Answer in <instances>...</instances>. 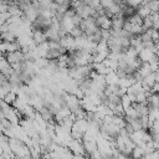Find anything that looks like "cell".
<instances>
[{"label":"cell","instance_id":"cell-1","mask_svg":"<svg viewBox=\"0 0 159 159\" xmlns=\"http://www.w3.org/2000/svg\"><path fill=\"white\" fill-rule=\"evenodd\" d=\"M5 60L7 61V63L15 65V63H20L25 61V56L21 51H16V52H10V53H5Z\"/></svg>","mask_w":159,"mask_h":159},{"label":"cell","instance_id":"cell-2","mask_svg":"<svg viewBox=\"0 0 159 159\" xmlns=\"http://www.w3.org/2000/svg\"><path fill=\"white\" fill-rule=\"evenodd\" d=\"M155 57H158L152 50H147V48H144V50H142L139 53H138V58L142 61V62H147V63H149L153 58H155Z\"/></svg>","mask_w":159,"mask_h":159},{"label":"cell","instance_id":"cell-3","mask_svg":"<svg viewBox=\"0 0 159 159\" xmlns=\"http://www.w3.org/2000/svg\"><path fill=\"white\" fill-rule=\"evenodd\" d=\"M31 40H32V42L37 46V45H40V43H42V42H46L47 40H46V36H45V34H43V31H40V30H34V31H31Z\"/></svg>","mask_w":159,"mask_h":159},{"label":"cell","instance_id":"cell-4","mask_svg":"<svg viewBox=\"0 0 159 159\" xmlns=\"http://www.w3.org/2000/svg\"><path fill=\"white\" fill-rule=\"evenodd\" d=\"M39 114H40V117H41V119H42L43 122H46V123L53 122V116H52V113L48 111V108L42 107V108L39 111Z\"/></svg>","mask_w":159,"mask_h":159},{"label":"cell","instance_id":"cell-5","mask_svg":"<svg viewBox=\"0 0 159 159\" xmlns=\"http://www.w3.org/2000/svg\"><path fill=\"white\" fill-rule=\"evenodd\" d=\"M143 92V87L142 83H133L130 87L127 88V93L125 94H132V96H137L138 93Z\"/></svg>","mask_w":159,"mask_h":159},{"label":"cell","instance_id":"cell-6","mask_svg":"<svg viewBox=\"0 0 159 159\" xmlns=\"http://www.w3.org/2000/svg\"><path fill=\"white\" fill-rule=\"evenodd\" d=\"M138 75L142 77V78H144L145 76H148L152 71H150V67H149V63H147V62H142V65L139 66V68H138Z\"/></svg>","mask_w":159,"mask_h":159},{"label":"cell","instance_id":"cell-7","mask_svg":"<svg viewBox=\"0 0 159 159\" xmlns=\"http://www.w3.org/2000/svg\"><path fill=\"white\" fill-rule=\"evenodd\" d=\"M124 118H127V119H137V118H139V116H138L137 111L130 106L127 109H124Z\"/></svg>","mask_w":159,"mask_h":159},{"label":"cell","instance_id":"cell-8","mask_svg":"<svg viewBox=\"0 0 159 159\" xmlns=\"http://www.w3.org/2000/svg\"><path fill=\"white\" fill-rule=\"evenodd\" d=\"M0 39H1L2 42H14L16 40V36L12 32L7 31V32H4V34H0Z\"/></svg>","mask_w":159,"mask_h":159},{"label":"cell","instance_id":"cell-9","mask_svg":"<svg viewBox=\"0 0 159 159\" xmlns=\"http://www.w3.org/2000/svg\"><path fill=\"white\" fill-rule=\"evenodd\" d=\"M143 157H144L143 149L139 148V147H134L133 150H132V153H130V158L132 159H142Z\"/></svg>","mask_w":159,"mask_h":159},{"label":"cell","instance_id":"cell-10","mask_svg":"<svg viewBox=\"0 0 159 159\" xmlns=\"http://www.w3.org/2000/svg\"><path fill=\"white\" fill-rule=\"evenodd\" d=\"M16 98H17V96H16L15 93H12V92H9V93H7V94H6L5 97H4V99H2V101H4V102H5L6 104L11 106V104L14 103V101H15Z\"/></svg>","mask_w":159,"mask_h":159},{"label":"cell","instance_id":"cell-11","mask_svg":"<svg viewBox=\"0 0 159 159\" xmlns=\"http://www.w3.org/2000/svg\"><path fill=\"white\" fill-rule=\"evenodd\" d=\"M68 35H70L71 37H73V39H77V37H80V36H82L83 32L81 31V29H80L78 26H75V27L68 32Z\"/></svg>","mask_w":159,"mask_h":159},{"label":"cell","instance_id":"cell-12","mask_svg":"<svg viewBox=\"0 0 159 159\" xmlns=\"http://www.w3.org/2000/svg\"><path fill=\"white\" fill-rule=\"evenodd\" d=\"M0 73H1L6 80H7V78L14 73V70H12V68H11V66L9 65V66H7V67H5L4 70H1V71H0Z\"/></svg>","mask_w":159,"mask_h":159},{"label":"cell","instance_id":"cell-13","mask_svg":"<svg viewBox=\"0 0 159 159\" xmlns=\"http://www.w3.org/2000/svg\"><path fill=\"white\" fill-rule=\"evenodd\" d=\"M135 103H147V96L144 91L135 96Z\"/></svg>","mask_w":159,"mask_h":159},{"label":"cell","instance_id":"cell-14","mask_svg":"<svg viewBox=\"0 0 159 159\" xmlns=\"http://www.w3.org/2000/svg\"><path fill=\"white\" fill-rule=\"evenodd\" d=\"M125 4H127L129 7H132V9L135 10L138 6H140L142 1H140V0H128V1H125Z\"/></svg>","mask_w":159,"mask_h":159},{"label":"cell","instance_id":"cell-15","mask_svg":"<svg viewBox=\"0 0 159 159\" xmlns=\"http://www.w3.org/2000/svg\"><path fill=\"white\" fill-rule=\"evenodd\" d=\"M48 43V50H60L61 45L58 41H47Z\"/></svg>","mask_w":159,"mask_h":159},{"label":"cell","instance_id":"cell-16","mask_svg":"<svg viewBox=\"0 0 159 159\" xmlns=\"http://www.w3.org/2000/svg\"><path fill=\"white\" fill-rule=\"evenodd\" d=\"M11 16H10V14L6 11V12H1L0 14V25H4V24H6V21L10 19Z\"/></svg>","mask_w":159,"mask_h":159},{"label":"cell","instance_id":"cell-17","mask_svg":"<svg viewBox=\"0 0 159 159\" xmlns=\"http://www.w3.org/2000/svg\"><path fill=\"white\" fill-rule=\"evenodd\" d=\"M101 30V29H99ZM111 37V32H109V30H101V40L102 41H106L107 42V40Z\"/></svg>","mask_w":159,"mask_h":159},{"label":"cell","instance_id":"cell-18","mask_svg":"<svg viewBox=\"0 0 159 159\" xmlns=\"http://www.w3.org/2000/svg\"><path fill=\"white\" fill-rule=\"evenodd\" d=\"M7 11V1H1L0 0V14Z\"/></svg>","mask_w":159,"mask_h":159},{"label":"cell","instance_id":"cell-19","mask_svg":"<svg viewBox=\"0 0 159 159\" xmlns=\"http://www.w3.org/2000/svg\"><path fill=\"white\" fill-rule=\"evenodd\" d=\"M9 66V63H7V61L5 60V57H2V58H0V71L1 70H4L5 67H7Z\"/></svg>","mask_w":159,"mask_h":159},{"label":"cell","instance_id":"cell-20","mask_svg":"<svg viewBox=\"0 0 159 159\" xmlns=\"http://www.w3.org/2000/svg\"><path fill=\"white\" fill-rule=\"evenodd\" d=\"M2 57H4V53H2L1 51H0V58H2Z\"/></svg>","mask_w":159,"mask_h":159},{"label":"cell","instance_id":"cell-21","mask_svg":"<svg viewBox=\"0 0 159 159\" xmlns=\"http://www.w3.org/2000/svg\"><path fill=\"white\" fill-rule=\"evenodd\" d=\"M15 159H21V158H19V157H15Z\"/></svg>","mask_w":159,"mask_h":159}]
</instances>
